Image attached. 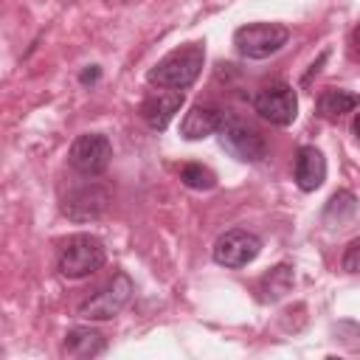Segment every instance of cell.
Wrapping results in <instances>:
<instances>
[{
    "label": "cell",
    "instance_id": "cell-1",
    "mask_svg": "<svg viewBox=\"0 0 360 360\" xmlns=\"http://www.w3.org/2000/svg\"><path fill=\"white\" fill-rule=\"evenodd\" d=\"M202 62H205V48L202 42H188V45H180L174 51H169L149 73L146 79L158 87H174V90H186L197 82L200 70H202Z\"/></svg>",
    "mask_w": 360,
    "mask_h": 360
},
{
    "label": "cell",
    "instance_id": "cell-2",
    "mask_svg": "<svg viewBox=\"0 0 360 360\" xmlns=\"http://www.w3.org/2000/svg\"><path fill=\"white\" fill-rule=\"evenodd\" d=\"M104 259H107V253H104L101 239H96L90 233H76L62 245L56 264L65 278H84V276L96 273L104 264Z\"/></svg>",
    "mask_w": 360,
    "mask_h": 360
},
{
    "label": "cell",
    "instance_id": "cell-3",
    "mask_svg": "<svg viewBox=\"0 0 360 360\" xmlns=\"http://www.w3.org/2000/svg\"><path fill=\"white\" fill-rule=\"evenodd\" d=\"M290 39L281 22H248L233 31V45L245 59H267L278 53Z\"/></svg>",
    "mask_w": 360,
    "mask_h": 360
},
{
    "label": "cell",
    "instance_id": "cell-4",
    "mask_svg": "<svg viewBox=\"0 0 360 360\" xmlns=\"http://www.w3.org/2000/svg\"><path fill=\"white\" fill-rule=\"evenodd\" d=\"M217 141L228 155H233L242 163H259L267 155L264 138L250 124H245L242 118H233V115H222L219 129H217Z\"/></svg>",
    "mask_w": 360,
    "mask_h": 360
},
{
    "label": "cell",
    "instance_id": "cell-5",
    "mask_svg": "<svg viewBox=\"0 0 360 360\" xmlns=\"http://www.w3.org/2000/svg\"><path fill=\"white\" fill-rule=\"evenodd\" d=\"M132 292H135L132 278L127 273H115L96 295H90L79 307V318H84V321H110L129 304Z\"/></svg>",
    "mask_w": 360,
    "mask_h": 360
},
{
    "label": "cell",
    "instance_id": "cell-6",
    "mask_svg": "<svg viewBox=\"0 0 360 360\" xmlns=\"http://www.w3.org/2000/svg\"><path fill=\"white\" fill-rule=\"evenodd\" d=\"M253 110L259 112V118H264L273 127H290L298 115V96L290 84L273 82L256 93Z\"/></svg>",
    "mask_w": 360,
    "mask_h": 360
},
{
    "label": "cell",
    "instance_id": "cell-7",
    "mask_svg": "<svg viewBox=\"0 0 360 360\" xmlns=\"http://www.w3.org/2000/svg\"><path fill=\"white\" fill-rule=\"evenodd\" d=\"M110 158H112V146H110L107 135H101V132L79 135L68 152V163L84 177H98L110 166Z\"/></svg>",
    "mask_w": 360,
    "mask_h": 360
},
{
    "label": "cell",
    "instance_id": "cell-8",
    "mask_svg": "<svg viewBox=\"0 0 360 360\" xmlns=\"http://www.w3.org/2000/svg\"><path fill=\"white\" fill-rule=\"evenodd\" d=\"M262 253V239L245 228H233L225 231L217 242H214V262L222 267H245L250 264L256 256Z\"/></svg>",
    "mask_w": 360,
    "mask_h": 360
},
{
    "label": "cell",
    "instance_id": "cell-9",
    "mask_svg": "<svg viewBox=\"0 0 360 360\" xmlns=\"http://www.w3.org/2000/svg\"><path fill=\"white\" fill-rule=\"evenodd\" d=\"M107 202H110V194L101 186L87 183V186L68 191V197L62 200V211L73 222H90V219H98L104 214Z\"/></svg>",
    "mask_w": 360,
    "mask_h": 360
},
{
    "label": "cell",
    "instance_id": "cell-10",
    "mask_svg": "<svg viewBox=\"0 0 360 360\" xmlns=\"http://www.w3.org/2000/svg\"><path fill=\"white\" fill-rule=\"evenodd\" d=\"M186 96L183 90H174V87H158L152 90L143 101H141V118L152 127V129H166L172 124V118L180 112Z\"/></svg>",
    "mask_w": 360,
    "mask_h": 360
},
{
    "label": "cell",
    "instance_id": "cell-11",
    "mask_svg": "<svg viewBox=\"0 0 360 360\" xmlns=\"http://www.w3.org/2000/svg\"><path fill=\"white\" fill-rule=\"evenodd\" d=\"M292 174H295V186L301 191H315L323 186L326 180V158L321 155V149L315 146H301L295 152V163H292Z\"/></svg>",
    "mask_w": 360,
    "mask_h": 360
},
{
    "label": "cell",
    "instance_id": "cell-12",
    "mask_svg": "<svg viewBox=\"0 0 360 360\" xmlns=\"http://www.w3.org/2000/svg\"><path fill=\"white\" fill-rule=\"evenodd\" d=\"M219 121H222V112L217 107H211V104H194L183 115V121H180V135L186 141H200V138L217 135Z\"/></svg>",
    "mask_w": 360,
    "mask_h": 360
},
{
    "label": "cell",
    "instance_id": "cell-13",
    "mask_svg": "<svg viewBox=\"0 0 360 360\" xmlns=\"http://www.w3.org/2000/svg\"><path fill=\"white\" fill-rule=\"evenodd\" d=\"M104 349H107L104 335L96 332V329H90V326H76V329H70V332L65 335V343H62V352H65L68 357H82V360L96 357V354H101Z\"/></svg>",
    "mask_w": 360,
    "mask_h": 360
},
{
    "label": "cell",
    "instance_id": "cell-14",
    "mask_svg": "<svg viewBox=\"0 0 360 360\" xmlns=\"http://www.w3.org/2000/svg\"><path fill=\"white\" fill-rule=\"evenodd\" d=\"M354 107H360V96L352 93V90H340V87H326L321 96H318V112L329 121L352 112Z\"/></svg>",
    "mask_w": 360,
    "mask_h": 360
},
{
    "label": "cell",
    "instance_id": "cell-15",
    "mask_svg": "<svg viewBox=\"0 0 360 360\" xmlns=\"http://www.w3.org/2000/svg\"><path fill=\"white\" fill-rule=\"evenodd\" d=\"M290 287H292V267H290V264H278V267H273V270L262 278V284H259L262 301H278L281 295L290 292Z\"/></svg>",
    "mask_w": 360,
    "mask_h": 360
},
{
    "label": "cell",
    "instance_id": "cell-16",
    "mask_svg": "<svg viewBox=\"0 0 360 360\" xmlns=\"http://www.w3.org/2000/svg\"><path fill=\"white\" fill-rule=\"evenodd\" d=\"M354 211H357V197H354L352 191H335V194L329 197L326 208H323V219L332 222V225H340V222H346Z\"/></svg>",
    "mask_w": 360,
    "mask_h": 360
},
{
    "label": "cell",
    "instance_id": "cell-17",
    "mask_svg": "<svg viewBox=\"0 0 360 360\" xmlns=\"http://www.w3.org/2000/svg\"><path fill=\"white\" fill-rule=\"evenodd\" d=\"M180 180H183V186H188L194 191H208L217 186V174L202 163H186L180 169Z\"/></svg>",
    "mask_w": 360,
    "mask_h": 360
},
{
    "label": "cell",
    "instance_id": "cell-18",
    "mask_svg": "<svg viewBox=\"0 0 360 360\" xmlns=\"http://www.w3.org/2000/svg\"><path fill=\"white\" fill-rule=\"evenodd\" d=\"M343 270L360 276V239L349 242V248H346V253H343Z\"/></svg>",
    "mask_w": 360,
    "mask_h": 360
},
{
    "label": "cell",
    "instance_id": "cell-19",
    "mask_svg": "<svg viewBox=\"0 0 360 360\" xmlns=\"http://www.w3.org/2000/svg\"><path fill=\"white\" fill-rule=\"evenodd\" d=\"M79 79H82V84H87V82H96V79H98V68H96V65H90V70H84Z\"/></svg>",
    "mask_w": 360,
    "mask_h": 360
},
{
    "label": "cell",
    "instance_id": "cell-20",
    "mask_svg": "<svg viewBox=\"0 0 360 360\" xmlns=\"http://www.w3.org/2000/svg\"><path fill=\"white\" fill-rule=\"evenodd\" d=\"M352 129H354V135H357V141H360V112L354 115V124H352Z\"/></svg>",
    "mask_w": 360,
    "mask_h": 360
}]
</instances>
